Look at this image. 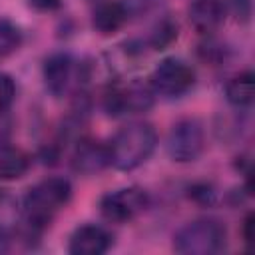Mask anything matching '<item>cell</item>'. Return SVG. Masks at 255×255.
Segmentation results:
<instances>
[{
  "instance_id": "6da1fadb",
  "label": "cell",
  "mask_w": 255,
  "mask_h": 255,
  "mask_svg": "<svg viewBox=\"0 0 255 255\" xmlns=\"http://www.w3.org/2000/svg\"><path fill=\"white\" fill-rule=\"evenodd\" d=\"M72 183L66 177H46L38 181L22 199V217L32 233H42L56 213L68 205Z\"/></svg>"
},
{
  "instance_id": "7a4b0ae2",
  "label": "cell",
  "mask_w": 255,
  "mask_h": 255,
  "mask_svg": "<svg viewBox=\"0 0 255 255\" xmlns=\"http://www.w3.org/2000/svg\"><path fill=\"white\" fill-rule=\"evenodd\" d=\"M157 145V133L147 122H131L124 126L108 143L110 165L120 171H131L145 163Z\"/></svg>"
},
{
  "instance_id": "3957f363",
  "label": "cell",
  "mask_w": 255,
  "mask_h": 255,
  "mask_svg": "<svg viewBox=\"0 0 255 255\" xmlns=\"http://www.w3.org/2000/svg\"><path fill=\"white\" fill-rule=\"evenodd\" d=\"M227 231L221 221L203 217L185 223L173 235V249L181 255H213L225 247Z\"/></svg>"
},
{
  "instance_id": "277c9868",
  "label": "cell",
  "mask_w": 255,
  "mask_h": 255,
  "mask_svg": "<svg viewBox=\"0 0 255 255\" xmlns=\"http://www.w3.org/2000/svg\"><path fill=\"white\" fill-rule=\"evenodd\" d=\"M149 207V193L143 187L129 185L108 191L100 199V213L110 223H128Z\"/></svg>"
},
{
  "instance_id": "5b68a950",
  "label": "cell",
  "mask_w": 255,
  "mask_h": 255,
  "mask_svg": "<svg viewBox=\"0 0 255 255\" xmlns=\"http://www.w3.org/2000/svg\"><path fill=\"white\" fill-rule=\"evenodd\" d=\"M167 153L177 163L195 161L205 147V131L197 118L177 120L167 133Z\"/></svg>"
},
{
  "instance_id": "8992f818",
  "label": "cell",
  "mask_w": 255,
  "mask_h": 255,
  "mask_svg": "<svg viewBox=\"0 0 255 255\" xmlns=\"http://www.w3.org/2000/svg\"><path fill=\"white\" fill-rule=\"evenodd\" d=\"M153 106V90L149 84L131 80L128 84L110 86L104 94V108L110 116L139 114Z\"/></svg>"
},
{
  "instance_id": "52a82bcc",
  "label": "cell",
  "mask_w": 255,
  "mask_h": 255,
  "mask_svg": "<svg viewBox=\"0 0 255 255\" xmlns=\"http://www.w3.org/2000/svg\"><path fill=\"white\" fill-rule=\"evenodd\" d=\"M193 84H195L193 68L179 58L161 60L149 76V86L153 94H159L165 98H179L185 92H189Z\"/></svg>"
},
{
  "instance_id": "ba28073f",
  "label": "cell",
  "mask_w": 255,
  "mask_h": 255,
  "mask_svg": "<svg viewBox=\"0 0 255 255\" xmlns=\"http://www.w3.org/2000/svg\"><path fill=\"white\" fill-rule=\"evenodd\" d=\"M110 165V147L98 139H80L72 153V169L80 175H98Z\"/></svg>"
},
{
  "instance_id": "9c48e42d",
  "label": "cell",
  "mask_w": 255,
  "mask_h": 255,
  "mask_svg": "<svg viewBox=\"0 0 255 255\" xmlns=\"http://www.w3.org/2000/svg\"><path fill=\"white\" fill-rule=\"evenodd\" d=\"M112 235L106 227L86 223L74 229L68 241V253L72 255H102L112 247Z\"/></svg>"
},
{
  "instance_id": "30bf717a",
  "label": "cell",
  "mask_w": 255,
  "mask_h": 255,
  "mask_svg": "<svg viewBox=\"0 0 255 255\" xmlns=\"http://www.w3.org/2000/svg\"><path fill=\"white\" fill-rule=\"evenodd\" d=\"M76 74V62L70 54L58 52L44 60L42 66V78L52 96H64L74 80Z\"/></svg>"
},
{
  "instance_id": "8fae6325",
  "label": "cell",
  "mask_w": 255,
  "mask_h": 255,
  "mask_svg": "<svg viewBox=\"0 0 255 255\" xmlns=\"http://www.w3.org/2000/svg\"><path fill=\"white\" fill-rule=\"evenodd\" d=\"M187 14L191 26L199 34L209 36L223 24L227 14V4L225 0H191Z\"/></svg>"
},
{
  "instance_id": "7c38bea8",
  "label": "cell",
  "mask_w": 255,
  "mask_h": 255,
  "mask_svg": "<svg viewBox=\"0 0 255 255\" xmlns=\"http://www.w3.org/2000/svg\"><path fill=\"white\" fill-rule=\"evenodd\" d=\"M128 10L120 0H104L92 12V26L102 36L116 34L128 22Z\"/></svg>"
},
{
  "instance_id": "4fadbf2b",
  "label": "cell",
  "mask_w": 255,
  "mask_h": 255,
  "mask_svg": "<svg viewBox=\"0 0 255 255\" xmlns=\"http://www.w3.org/2000/svg\"><path fill=\"white\" fill-rule=\"evenodd\" d=\"M30 165H32V159L24 149L10 147V145L0 149V179L4 181L20 179L28 173Z\"/></svg>"
},
{
  "instance_id": "5bb4252c",
  "label": "cell",
  "mask_w": 255,
  "mask_h": 255,
  "mask_svg": "<svg viewBox=\"0 0 255 255\" xmlns=\"http://www.w3.org/2000/svg\"><path fill=\"white\" fill-rule=\"evenodd\" d=\"M253 72L245 70L235 74L233 78H229V82L225 84V98L231 106L235 108H247L253 102Z\"/></svg>"
},
{
  "instance_id": "9a60e30c",
  "label": "cell",
  "mask_w": 255,
  "mask_h": 255,
  "mask_svg": "<svg viewBox=\"0 0 255 255\" xmlns=\"http://www.w3.org/2000/svg\"><path fill=\"white\" fill-rule=\"evenodd\" d=\"M22 30L8 18H0V58L14 54L22 46Z\"/></svg>"
},
{
  "instance_id": "2e32d148",
  "label": "cell",
  "mask_w": 255,
  "mask_h": 255,
  "mask_svg": "<svg viewBox=\"0 0 255 255\" xmlns=\"http://www.w3.org/2000/svg\"><path fill=\"white\" fill-rule=\"evenodd\" d=\"M177 38V24L171 18H163L161 22L155 24L153 32L149 34V44L155 50H163L167 48L173 40Z\"/></svg>"
},
{
  "instance_id": "e0dca14e",
  "label": "cell",
  "mask_w": 255,
  "mask_h": 255,
  "mask_svg": "<svg viewBox=\"0 0 255 255\" xmlns=\"http://www.w3.org/2000/svg\"><path fill=\"white\" fill-rule=\"evenodd\" d=\"M14 98H16V84H14L12 76L0 72V114L8 112Z\"/></svg>"
},
{
  "instance_id": "ac0fdd59",
  "label": "cell",
  "mask_w": 255,
  "mask_h": 255,
  "mask_svg": "<svg viewBox=\"0 0 255 255\" xmlns=\"http://www.w3.org/2000/svg\"><path fill=\"white\" fill-rule=\"evenodd\" d=\"M229 8L239 22H249L251 18V0H229Z\"/></svg>"
},
{
  "instance_id": "d6986e66",
  "label": "cell",
  "mask_w": 255,
  "mask_h": 255,
  "mask_svg": "<svg viewBox=\"0 0 255 255\" xmlns=\"http://www.w3.org/2000/svg\"><path fill=\"white\" fill-rule=\"evenodd\" d=\"M189 191H191L189 195H191L195 201H201V203H207V205L213 203V191H211L209 185H205V183H203V185H193Z\"/></svg>"
},
{
  "instance_id": "ffe728a7",
  "label": "cell",
  "mask_w": 255,
  "mask_h": 255,
  "mask_svg": "<svg viewBox=\"0 0 255 255\" xmlns=\"http://www.w3.org/2000/svg\"><path fill=\"white\" fill-rule=\"evenodd\" d=\"M28 4L36 12H56L62 8V0H28Z\"/></svg>"
},
{
  "instance_id": "44dd1931",
  "label": "cell",
  "mask_w": 255,
  "mask_h": 255,
  "mask_svg": "<svg viewBox=\"0 0 255 255\" xmlns=\"http://www.w3.org/2000/svg\"><path fill=\"white\" fill-rule=\"evenodd\" d=\"M10 118H8V112L0 114V149L8 145V137H10Z\"/></svg>"
},
{
  "instance_id": "7402d4cb",
  "label": "cell",
  "mask_w": 255,
  "mask_h": 255,
  "mask_svg": "<svg viewBox=\"0 0 255 255\" xmlns=\"http://www.w3.org/2000/svg\"><path fill=\"white\" fill-rule=\"evenodd\" d=\"M155 0H122V4L126 6L128 14L131 12H141V10H147Z\"/></svg>"
},
{
  "instance_id": "603a6c76",
  "label": "cell",
  "mask_w": 255,
  "mask_h": 255,
  "mask_svg": "<svg viewBox=\"0 0 255 255\" xmlns=\"http://www.w3.org/2000/svg\"><path fill=\"white\" fill-rule=\"evenodd\" d=\"M253 227H255V217H253V213H247L243 219V239L247 245L253 243Z\"/></svg>"
}]
</instances>
